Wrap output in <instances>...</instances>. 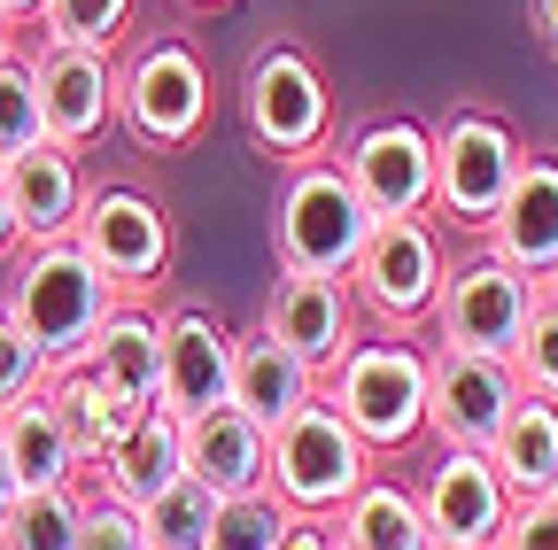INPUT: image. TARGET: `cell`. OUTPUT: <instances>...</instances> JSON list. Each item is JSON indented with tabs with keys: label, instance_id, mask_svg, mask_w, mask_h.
<instances>
[{
	"label": "cell",
	"instance_id": "cell-29",
	"mask_svg": "<svg viewBox=\"0 0 558 550\" xmlns=\"http://www.w3.org/2000/svg\"><path fill=\"white\" fill-rule=\"evenodd\" d=\"M47 140L39 86H32V54H0V163H16Z\"/></svg>",
	"mask_w": 558,
	"mask_h": 550
},
{
	"label": "cell",
	"instance_id": "cell-5",
	"mask_svg": "<svg viewBox=\"0 0 558 550\" xmlns=\"http://www.w3.org/2000/svg\"><path fill=\"white\" fill-rule=\"evenodd\" d=\"M241 124L248 140L279 163H311L333 148V94H326V71L295 47V39H271L256 47L248 78H241Z\"/></svg>",
	"mask_w": 558,
	"mask_h": 550
},
{
	"label": "cell",
	"instance_id": "cell-11",
	"mask_svg": "<svg viewBox=\"0 0 558 550\" xmlns=\"http://www.w3.org/2000/svg\"><path fill=\"white\" fill-rule=\"evenodd\" d=\"M78 248L101 264V280L117 295H140L171 271V218L140 186H94L78 210Z\"/></svg>",
	"mask_w": 558,
	"mask_h": 550
},
{
	"label": "cell",
	"instance_id": "cell-25",
	"mask_svg": "<svg viewBox=\"0 0 558 550\" xmlns=\"http://www.w3.org/2000/svg\"><path fill=\"white\" fill-rule=\"evenodd\" d=\"M0 450H9V465H16L24 489H78V480H86V465H78V450H70L47 388L0 411Z\"/></svg>",
	"mask_w": 558,
	"mask_h": 550
},
{
	"label": "cell",
	"instance_id": "cell-17",
	"mask_svg": "<svg viewBox=\"0 0 558 550\" xmlns=\"http://www.w3.org/2000/svg\"><path fill=\"white\" fill-rule=\"evenodd\" d=\"M481 241H488V256H505L527 280H550L558 271V156H520V179L497 201Z\"/></svg>",
	"mask_w": 558,
	"mask_h": 550
},
{
	"label": "cell",
	"instance_id": "cell-32",
	"mask_svg": "<svg viewBox=\"0 0 558 550\" xmlns=\"http://www.w3.org/2000/svg\"><path fill=\"white\" fill-rule=\"evenodd\" d=\"M512 372H520V388L558 403V295L550 288H535V303H527V333L512 350Z\"/></svg>",
	"mask_w": 558,
	"mask_h": 550
},
{
	"label": "cell",
	"instance_id": "cell-38",
	"mask_svg": "<svg viewBox=\"0 0 558 550\" xmlns=\"http://www.w3.org/2000/svg\"><path fill=\"white\" fill-rule=\"evenodd\" d=\"M24 233H16V210H9V179H0V256H16Z\"/></svg>",
	"mask_w": 558,
	"mask_h": 550
},
{
	"label": "cell",
	"instance_id": "cell-24",
	"mask_svg": "<svg viewBox=\"0 0 558 550\" xmlns=\"http://www.w3.org/2000/svg\"><path fill=\"white\" fill-rule=\"evenodd\" d=\"M488 465L505 473L512 504L520 497H550L558 489V403L535 395V388H520L512 419L497 427V442H488Z\"/></svg>",
	"mask_w": 558,
	"mask_h": 550
},
{
	"label": "cell",
	"instance_id": "cell-28",
	"mask_svg": "<svg viewBox=\"0 0 558 550\" xmlns=\"http://www.w3.org/2000/svg\"><path fill=\"white\" fill-rule=\"evenodd\" d=\"M218 489H202L194 473H179L163 497H148L140 504V520H148V550H202V535H209V520H218Z\"/></svg>",
	"mask_w": 558,
	"mask_h": 550
},
{
	"label": "cell",
	"instance_id": "cell-43",
	"mask_svg": "<svg viewBox=\"0 0 558 550\" xmlns=\"http://www.w3.org/2000/svg\"><path fill=\"white\" fill-rule=\"evenodd\" d=\"M543 288H550V295H558V271H550V280H543Z\"/></svg>",
	"mask_w": 558,
	"mask_h": 550
},
{
	"label": "cell",
	"instance_id": "cell-4",
	"mask_svg": "<svg viewBox=\"0 0 558 550\" xmlns=\"http://www.w3.org/2000/svg\"><path fill=\"white\" fill-rule=\"evenodd\" d=\"M373 480V450L357 442V427L326 403V388L271 427V497L295 520H333L349 497Z\"/></svg>",
	"mask_w": 558,
	"mask_h": 550
},
{
	"label": "cell",
	"instance_id": "cell-1",
	"mask_svg": "<svg viewBox=\"0 0 558 550\" xmlns=\"http://www.w3.org/2000/svg\"><path fill=\"white\" fill-rule=\"evenodd\" d=\"M124 295L101 280V264L78 248V233L62 241H24L16 271H9V318L47 350V365H78L86 341L101 333V318Z\"/></svg>",
	"mask_w": 558,
	"mask_h": 550
},
{
	"label": "cell",
	"instance_id": "cell-34",
	"mask_svg": "<svg viewBox=\"0 0 558 550\" xmlns=\"http://www.w3.org/2000/svg\"><path fill=\"white\" fill-rule=\"evenodd\" d=\"M78 550H148V520H140V504H124V497H109V489H86Z\"/></svg>",
	"mask_w": 558,
	"mask_h": 550
},
{
	"label": "cell",
	"instance_id": "cell-35",
	"mask_svg": "<svg viewBox=\"0 0 558 550\" xmlns=\"http://www.w3.org/2000/svg\"><path fill=\"white\" fill-rule=\"evenodd\" d=\"M488 550H558V489L550 497H520Z\"/></svg>",
	"mask_w": 558,
	"mask_h": 550
},
{
	"label": "cell",
	"instance_id": "cell-26",
	"mask_svg": "<svg viewBox=\"0 0 558 550\" xmlns=\"http://www.w3.org/2000/svg\"><path fill=\"white\" fill-rule=\"evenodd\" d=\"M333 542H341V550H435L427 512H418V489L380 480V473L333 512Z\"/></svg>",
	"mask_w": 558,
	"mask_h": 550
},
{
	"label": "cell",
	"instance_id": "cell-18",
	"mask_svg": "<svg viewBox=\"0 0 558 550\" xmlns=\"http://www.w3.org/2000/svg\"><path fill=\"white\" fill-rule=\"evenodd\" d=\"M186 473L218 497H264L271 489V427H256L241 403H218L186 419Z\"/></svg>",
	"mask_w": 558,
	"mask_h": 550
},
{
	"label": "cell",
	"instance_id": "cell-40",
	"mask_svg": "<svg viewBox=\"0 0 558 550\" xmlns=\"http://www.w3.org/2000/svg\"><path fill=\"white\" fill-rule=\"evenodd\" d=\"M0 9H9L16 24H39V9H47V0H0Z\"/></svg>",
	"mask_w": 558,
	"mask_h": 550
},
{
	"label": "cell",
	"instance_id": "cell-30",
	"mask_svg": "<svg viewBox=\"0 0 558 550\" xmlns=\"http://www.w3.org/2000/svg\"><path fill=\"white\" fill-rule=\"evenodd\" d=\"M140 0H47L39 9V39H70V47H117L132 32Z\"/></svg>",
	"mask_w": 558,
	"mask_h": 550
},
{
	"label": "cell",
	"instance_id": "cell-33",
	"mask_svg": "<svg viewBox=\"0 0 558 550\" xmlns=\"http://www.w3.org/2000/svg\"><path fill=\"white\" fill-rule=\"evenodd\" d=\"M47 350H39V341L9 318V303H0V411H9V403H24V395H39L47 388Z\"/></svg>",
	"mask_w": 558,
	"mask_h": 550
},
{
	"label": "cell",
	"instance_id": "cell-12",
	"mask_svg": "<svg viewBox=\"0 0 558 550\" xmlns=\"http://www.w3.org/2000/svg\"><path fill=\"white\" fill-rule=\"evenodd\" d=\"M520 403L512 357H481V350H435L427 365V435L442 450H488L497 427Z\"/></svg>",
	"mask_w": 558,
	"mask_h": 550
},
{
	"label": "cell",
	"instance_id": "cell-16",
	"mask_svg": "<svg viewBox=\"0 0 558 550\" xmlns=\"http://www.w3.org/2000/svg\"><path fill=\"white\" fill-rule=\"evenodd\" d=\"M233 341L209 310H163V403L179 419L233 403Z\"/></svg>",
	"mask_w": 558,
	"mask_h": 550
},
{
	"label": "cell",
	"instance_id": "cell-8",
	"mask_svg": "<svg viewBox=\"0 0 558 550\" xmlns=\"http://www.w3.org/2000/svg\"><path fill=\"white\" fill-rule=\"evenodd\" d=\"M512 179H520V132L497 109H458L435 124V210L450 225L488 233Z\"/></svg>",
	"mask_w": 558,
	"mask_h": 550
},
{
	"label": "cell",
	"instance_id": "cell-19",
	"mask_svg": "<svg viewBox=\"0 0 558 550\" xmlns=\"http://www.w3.org/2000/svg\"><path fill=\"white\" fill-rule=\"evenodd\" d=\"M0 179H9V210H16V233H24V241H62V233H78V210H86L78 148L39 140L32 156L0 163Z\"/></svg>",
	"mask_w": 558,
	"mask_h": 550
},
{
	"label": "cell",
	"instance_id": "cell-20",
	"mask_svg": "<svg viewBox=\"0 0 558 550\" xmlns=\"http://www.w3.org/2000/svg\"><path fill=\"white\" fill-rule=\"evenodd\" d=\"M318 388H326V372H318V365H303L279 333H264V326H256V333H241V341H233V403L248 411L256 427L295 419V411H303Z\"/></svg>",
	"mask_w": 558,
	"mask_h": 550
},
{
	"label": "cell",
	"instance_id": "cell-7",
	"mask_svg": "<svg viewBox=\"0 0 558 550\" xmlns=\"http://www.w3.org/2000/svg\"><path fill=\"white\" fill-rule=\"evenodd\" d=\"M117 117L140 148H194L209 124V71L186 39H148L117 62Z\"/></svg>",
	"mask_w": 558,
	"mask_h": 550
},
{
	"label": "cell",
	"instance_id": "cell-15",
	"mask_svg": "<svg viewBox=\"0 0 558 550\" xmlns=\"http://www.w3.org/2000/svg\"><path fill=\"white\" fill-rule=\"evenodd\" d=\"M264 333H279L303 365L333 372L349 350H357V295L349 280H311V271H279L271 295H264Z\"/></svg>",
	"mask_w": 558,
	"mask_h": 550
},
{
	"label": "cell",
	"instance_id": "cell-6",
	"mask_svg": "<svg viewBox=\"0 0 558 550\" xmlns=\"http://www.w3.org/2000/svg\"><path fill=\"white\" fill-rule=\"evenodd\" d=\"M442 280H450V256H442L435 218H380L365 256L349 264V295H357V310L380 318L388 333L427 326L435 303H442Z\"/></svg>",
	"mask_w": 558,
	"mask_h": 550
},
{
	"label": "cell",
	"instance_id": "cell-41",
	"mask_svg": "<svg viewBox=\"0 0 558 550\" xmlns=\"http://www.w3.org/2000/svg\"><path fill=\"white\" fill-rule=\"evenodd\" d=\"M0 54H16V16L0 9Z\"/></svg>",
	"mask_w": 558,
	"mask_h": 550
},
{
	"label": "cell",
	"instance_id": "cell-13",
	"mask_svg": "<svg viewBox=\"0 0 558 550\" xmlns=\"http://www.w3.org/2000/svg\"><path fill=\"white\" fill-rule=\"evenodd\" d=\"M32 86H39V117L47 140L62 148H94L117 124V62L109 47H70V39H39L32 47Z\"/></svg>",
	"mask_w": 558,
	"mask_h": 550
},
{
	"label": "cell",
	"instance_id": "cell-31",
	"mask_svg": "<svg viewBox=\"0 0 558 550\" xmlns=\"http://www.w3.org/2000/svg\"><path fill=\"white\" fill-rule=\"evenodd\" d=\"M295 512L279 504L271 489L264 497H226L218 504V520H209V535H202V550H279V527H288Z\"/></svg>",
	"mask_w": 558,
	"mask_h": 550
},
{
	"label": "cell",
	"instance_id": "cell-14",
	"mask_svg": "<svg viewBox=\"0 0 558 550\" xmlns=\"http://www.w3.org/2000/svg\"><path fill=\"white\" fill-rule=\"evenodd\" d=\"M418 512H427L435 550H488L512 512V489L488 465V450H442L418 480Z\"/></svg>",
	"mask_w": 558,
	"mask_h": 550
},
{
	"label": "cell",
	"instance_id": "cell-37",
	"mask_svg": "<svg viewBox=\"0 0 558 550\" xmlns=\"http://www.w3.org/2000/svg\"><path fill=\"white\" fill-rule=\"evenodd\" d=\"M527 24H535L543 54H558V0H527Z\"/></svg>",
	"mask_w": 558,
	"mask_h": 550
},
{
	"label": "cell",
	"instance_id": "cell-39",
	"mask_svg": "<svg viewBox=\"0 0 558 550\" xmlns=\"http://www.w3.org/2000/svg\"><path fill=\"white\" fill-rule=\"evenodd\" d=\"M24 497V480H16V465H9V450H0V512H9Z\"/></svg>",
	"mask_w": 558,
	"mask_h": 550
},
{
	"label": "cell",
	"instance_id": "cell-2",
	"mask_svg": "<svg viewBox=\"0 0 558 550\" xmlns=\"http://www.w3.org/2000/svg\"><path fill=\"white\" fill-rule=\"evenodd\" d=\"M427 365L435 350H418L411 333H357V350L326 372V403L357 427L373 457H396L427 435Z\"/></svg>",
	"mask_w": 558,
	"mask_h": 550
},
{
	"label": "cell",
	"instance_id": "cell-21",
	"mask_svg": "<svg viewBox=\"0 0 558 550\" xmlns=\"http://www.w3.org/2000/svg\"><path fill=\"white\" fill-rule=\"evenodd\" d=\"M47 403H54V419H62V435H70V450H78L86 473L140 427V411H148V403L117 395L94 365H54V372H47Z\"/></svg>",
	"mask_w": 558,
	"mask_h": 550
},
{
	"label": "cell",
	"instance_id": "cell-27",
	"mask_svg": "<svg viewBox=\"0 0 558 550\" xmlns=\"http://www.w3.org/2000/svg\"><path fill=\"white\" fill-rule=\"evenodd\" d=\"M86 489H24L0 512V550H78Z\"/></svg>",
	"mask_w": 558,
	"mask_h": 550
},
{
	"label": "cell",
	"instance_id": "cell-42",
	"mask_svg": "<svg viewBox=\"0 0 558 550\" xmlns=\"http://www.w3.org/2000/svg\"><path fill=\"white\" fill-rule=\"evenodd\" d=\"M186 9H226V0H186Z\"/></svg>",
	"mask_w": 558,
	"mask_h": 550
},
{
	"label": "cell",
	"instance_id": "cell-22",
	"mask_svg": "<svg viewBox=\"0 0 558 550\" xmlns=\"http://www.w3.org/2000/svg\"><path fill=\"white\" fill-rule=\"evenodd\" d=\"M179 473H186V419H179L171 403H148V411H140V427L94 465V480H101L109 497H124V504L163 497Z\"/></svg>",
	"mask_w": 558,
	"mask_h": 550
},
{
	"label": "cell",
	"instance_id": "cell-10",
	"mask_svg": "<svg viewBox=\"0 0 558 550\" xmlns=\"http://www.w3.org/2000/svg\"><path fill=\"white\" fill-rule=\"evenodd\" d=\"M349 186L365 194L373 218H427L435 210V132L418 117H373L341 148Z\"/></svg>",
	"mask_w": 558,
	"mask_h": 550
},
{
	"label": "cell",
	"instance_id": "cell-9",
	"mask_svg": "<svg viewBox=\"0 0 558 550\" xmlns=\"http://www.w3.org/2000/svg\"><path fill=\"white\" fill-rule=\"evenodd\" d=\"M543 280H527V271H512L505 256H465L450 264L442 280V303H435V341L442 350H481V357H512L520 333H527V303H535Z\"/></svg>",
	"mask_w": 558,
	"mask_h": 550
},
{
	"label": "cell",
	"instance_id": "cell-36",
	"mask_svg": "<svg viewBox=\"0 0 558 550\" xmlns=\"http://www.w3.org/2000/svg\"><path fill=\"white\" fill-rule=\"evenodd\" d=\"M279 550H341V542H333V520H288Z\"/></svg>",
	"mask_w": 558,
	"mask_h": 550
},
{
	"label": "cell",
	"instance_id": "cell-23",
	"mask_svg": "<svg viewBox=\"0 0 558 550\" xmlns=\"http://www.w3.org/2000/svg\"><path fill=\"white\" fill-rule=\"evenodd\" d=\"M78 365H94L117 395H132V403H163V318L156 310H140L132 295L101 318V333L86 341V357Z\"/></svg>",
	"mask_w": 558,
	"mask_h": 550
},
{
	"label": "cell",
	"instance_id": "cell-3",
	"mask_svg": "<svg viewBox=\"0 0 558 550\" xmlns=\"http://www.w3.org/2000/svg\"><path fill=\"white\" fill-rule=\"evenodd\" d=\"M373 225H380V218L365 210V194L349 186L341 163H326V156L288 163V179H279V201H271V248H279V271L349 280V264L365 256Z\"/></svg>",
	"mask_w": 558,
	"mask_h": 550
}]
</instances>
